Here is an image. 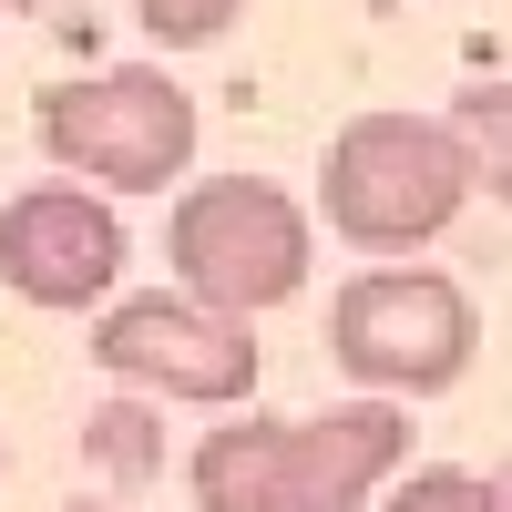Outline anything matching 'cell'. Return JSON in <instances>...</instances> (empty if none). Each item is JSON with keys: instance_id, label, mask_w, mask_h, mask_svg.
Segmentation results:
<instances>
[{"instance_id": "cell-1", "label": "cell", "mask_w": 512, "mask_h": 512, "mask_svg": "<svg viewBox=\"0 0 512 512\" xmlns=\"http://www.w3.org/2000/svg\"><path fill=\"white\" fill-rule=\"evenodd\" d=\"M410 420L400 400H349L318 420H226L195 441V502L205 512H359L400 472Z\"/></svg>"}, {"instance_id": "cell-2", "label": "cell", "mask_w": 512, "mask_h": 512, "mask_svg": "<svg viewBox=\"0 0 512 512\" xmlns=\"http://www.w3.org/2000/svg\"><path fill=\"white\" fill-rule=\"evenodd\" d=\"M472 154H461L451 123L431 113H359L338 123V144L318 164V205L328 226L369 246V256H400V246H431L461 205H472Z\"/></svg>"}, {"instance_id": "cell-3", "label": "cell", "mask_w": 512, "mask_h": 512, "mask_svg": "<svg viewBox=\"0 0 512 512\" xmlns=\"http://www.w3.org/2000/svg\"><path fill=\"white\" fill-rule=\"evenodd\" d=\"M164 267L185 277V297H205L226 318L287 308L308 287V216L267 175H205L164 216Z\"/></svg>"}, {"instance_id": "cell-4", "label": "cell", "mask_w": 512, "mask_h": 512, "mask_svg": "<svg viewBox=\"0 0 512 512\" xmlns=\"http://www.w3.org/2000/svg\"><path fill=\"white\" fill-rule=\"evenodd\" d=\"M482 349V318L441 267H369L328 297V359L379 400H431Z\"/></svg>"}, {"instance_id": "cell-5", "label": "cell", "mask_w": 512, "mask_h": 512, "mask_svg": "<svg viewBox=\"0 0 512 512\" xmlns=\"http://www.w3.org/2000/svg\"><path fill=\"white\" fill-rule=\"evenodd\" d=\"M41 154L62 175H93L113 195H164L195 164V93L164 82L154 62H123L93 82H52L41 93Z\"/></svg>"}, {"instance_id": "cell-6", "label": "cell", "mask_w": 512, "mask_h": 512, "mask_svg": "<svg viewBox=\"0 0 512 512\" xmlns=\"http://www.w3.org/2000/svg\"><path fill=\"white\" fill-rule=\"evenodd\" d=\"M93 359L113 379H134V390H164V400H246L256 390V338L246 318L205 308V297H123V308H103L93 328Z\"/></svg>"}, {"instance_id": "cell-7", "label": "cell", "mask_w": 512, "mask_h": 512, "mask_svg": "<svg viewBox=\"0 0 512 512\" xmlns=\"http://www.w3.org/2000/svg\"><path fill=\"white\" fill-rule=\"evenodd\" d=\"M123 277V226L82 185H31L0 205V287L31 308H93Z\"/></svg>"}, {"instance_id": "cell-8", "label": "cell", "mask_w": 512, "mask_h": 512, "mask_svg": "<svg viewBox=\"0 0 512 512\" xmlns=\"http://www.w3.org/2000/svg\"><path fill=\"white\" fill-rule=\"evenodd\" d=\"M451 134L472 154V175L492 205H512V82H472V93L451 103Z\"/></svg>"}, {"instance_id": "cell-9", "label": "cell", "mask_w": 512, "mask_h": 512, "mask_svg": "<svg viewBox=\"0 0 512 512\" xmlns=\"http://www.w3.org/2000/svg\"><path fill=\"white\" fill-rule=\"evenodd\" d=\"M246 0H134V21L164 41V52H205V41H226V21Z\"/></svg>"}, {"instance_id": "cell-10", "label": "cell", "mask_w": 512, "mask_h": 512, "mask_svg": "<svg viewBox=\"0 0 512 512\" xmlns=\"http://www.w3.org/2000/svg\"><path fill=\"white\" fill-rule=\"evenodd\" d=\"M379 512H492V482H472V472H451V461H431V472H410Z\"/></svg>"}, {"instance_id": "cell-11", "label": "cell", "mask_w": 512, "mask_h": 512, "mask_svg": "<svg viewBox=\"0 0 512 512\" xmlns=\"http://www.w3.org/2000/svg\"><path fill=\"white\" fill-rule=\"evenodd\" d=\"M492 512H512V461H502V472H492Z\"/></svg>"}, {"instance_id": "cell-12", "label": "cell", "mask_w": 512, "mask_h": 512, "mask_svg": "<svg viewBox=\"0 0 512 512\" xmlns=\"http://www.w3.org/2000/svg\"><path fill=\"white\" fill-rule=\"evenodd\" d=\"M62 512H123V502H62Z\"/></svg>"}, {"instance_id": "cell-13", "label": "cell", "mask_w": 512, "mask_h": 512, "mask_svg": "<svg viewBox=\"0 0 512 512\" xmlns=\"http://www.w3.org/2000/svg\"><path fill=\"white\" fill-rule=\"evenodd\" d=\"M0 472H11V441H0Z\"/></svg>"}, {"instance_id": "cell-14", "label": "cell", "mask_w": 512, "mask_h": 512, "mask_svg": "<svg viewBox=\"0 0 512 512\" xmlns=\"http://www.w3.org/2000/svg\"><path fill=\"white\" fill-rule=\"evenodd\" d=\"M11 11H41V0H11Z\"/></svg>"}, {"instance_id": "cell-15", "label": "cell", "mask_w": 512, "mask_h": 512, "mask_svg": "<svg viewBox=\"0 0 512 512\" xmlns=\"http://www.w3.org/2000/svg\"><path fill=\"white\" fill-rule=\"evenodd\" d=\"M0 21H11V0H0Z\"/></svg>"}]
</instances>
